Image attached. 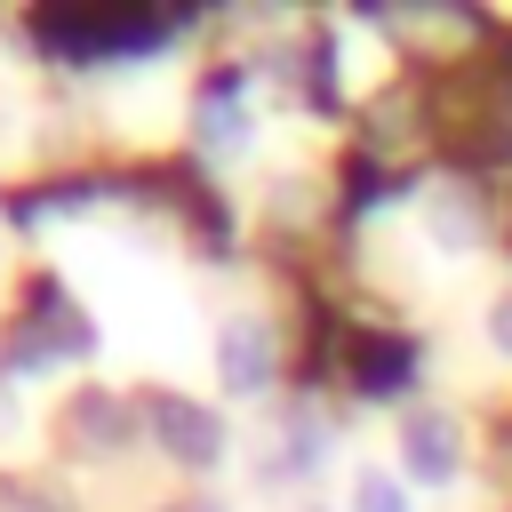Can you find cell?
Returning <instances> with one entry per match:
<instances>
[{
  "mask_svg": "<svg viewBox=\"0 0 512 512\" xmlns=\"http://www.w3.org/2000/svg\"><path fill=\"white\" fill-rule=\"evenodd\" d=\"M160 432L184 448V464H216V448H224V432H216V416H192L184 400H168L160 408Z\"/></svg>",
  "mask_w": 512,
  "mask_h": 512,
  "instance_id": "cell-3",
  "label": "cell"
},
{
  "mask_svg": "<svg viewBox=\"0 0 512 512\" xmlns=\"http://www.w3.org/2000/svg\"><path fill=\"white\" fill-rule=\"evenodd\" d=\"M352 512H408V488H400L384 464H360V472H352Z\"/></svg>",
  "mask_w": 512,
  "mask_h": 512,
  "instance_id": "cell-4",
  "label": "cell"
},
{
  "mask_svg": "<svg viewBox=\"0 0 512 512\" xmlns=\"http://www.w3.org/2000/svg\"><path fill=\"white\" fill-rule=\"evenodd\" d=\"M216 368H224V392L256 400V392L272 384V336H264L256 320H232V328H224V352H216Z\"/></svg>",
  "mask_w": 512,
  "mask_h": 512,
  "instance_id": "cell-2",
  "label": "cell"
},
{
  "mask_svg": "<svg viewBox=\"0 0 512 512\" xmlns=\"http://www.w3.org/2000/svg\"><path fill=\"white\" fill-rule=\"evenodd\" d=\"M488 336H496V352H512V296H496V312H488Z\"/></svg>",
  "mask_w": 512,
  "mask_h": 512,
  "instance_id": "cell-6",
  "label": "cell"
},
{
  "mask_svg": "<svg viewBox=\"0 0 512 512\" xmlns=\"http://www.w3.org/2000/svg\"><path fill=\"white\" fill-rule=\"evenodd\" d=\"M400 456H408V480H432V488H448L456 480V424L440 416V408H408L400 416Z\"/></svg>",
  "mask_w": 512,
  "mask_h": 512,
  "instance_id": "cell-1",
  "label": "cell"
},
{
  "mask_svg": "<svg viewBox=\"0 0 512 512\" xmlns=\"http://www.w3.org/2000/svg\"><path fill=\"white\" fill-rule=\"evenodd\" d=\"M432 240L472 248V240H480V216H472V208H432Z\"/></svg>",
  "mask_w": 512,
  "mask_h": 512,
  "instance_id": "cell-5",
  "label": "cell"
}]
</instances>
